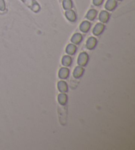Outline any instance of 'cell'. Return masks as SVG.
I'll return each mask as SVG.
<instances>
[{
	"mask_svg": "<svg viewBox=\"0 0 135 150\" xmlns=\"http://www.w3.org/2000/svg\"><path fill=\"white\" fill-rule=\"evenodd\" d=\"M89 57L86 52H82L79 56L78 58V64L80 66L84 67L87 65L88 62Z\"/></svg>",
	"mask_w": 135,
	"mask_h": 150,
	"instance_id": "1",
	"label": "cell"
},
{
	"mask_svg": "<svg viewBox=\"0 0 135 150\" xmlns=\"http://www.w3.org/2000/svg\"><path fill=\"white\" fill-rule=\"evenodd\" d=\"M105 29V25L102 23L96 24L93 29V34L95 36H100Z\"/></svg>",
	"mask_w": 135,
	"mask_h": 150,
	"instance_id": "2",
	"label": "cell"
},
{
	"mask_svg": "<svg viewBox=\"0 0 135 150\" xmlns=\"http://www.w3.org/2000/svg\"><path fill=\"white\" fill-rule=\"evenodd\" d=\"M97 39L94 37H90L86 42V48L88 50H93L97 45Z\"/></svg>",
	"mask_w": 135,
	"mask_h": 150,
	"instance_id": "3",
	"label": "cell"
},
{
	"mask_svg": "<svg viewBox=\"0 0 135 150\" xmlns=\"http://www.w3.org/2000/svg\"><path fill=\"white\" fill-rule=\"evenodd\" d=\"M65 16L67 19H68L71 22H74L76 20V13L72 9H69V10H66L65 12Z\"/></svg>",
	"mask_w": 135,
	"mask_h": 150,
	"instance_id": "4",
	"label": "cell"
},
{
	"mask_svg": "<svg viewBox=\"0 0 135 150\" xmlns=\"http://www.w3.org/2000/svg\"><path fill=\"white\" fill-rule=\"evenodd\" d=\"M117 3L116 0H107L106 2L105 8L107 11H113L116 8Z\"/></svg>",
	"mask_w": 135,
	"mask_h": 150,
	"instance_id": "5",
	"label": "cell"
},
{
	"mask_svg": "<svg viewBox=\"0 0 135 150\" xmlns=\"http://www.w3.org/2000/svg\"><path fill=\"white\" fill-rule=\"evenodd\" d=\"M110 14L107 11H102L100 13V15H99V19L101 22L103 23H107V21H109L110 19Z\"/></svg>",
	"mask_w": 135,
	"mask_h": 150,
	"instance_id": "6",
	"label": "cell"
},
{
	"mask_svg": "<svg viewBox=\"0 0 135 150\" xmlns=\"http://www.w3.org/2000/svg\"><path fill=\"white\" fill-rule=\"evenodd\" d=\"M59 77L62 79H65L68 78L69 76V69L67 67H62L59 71Z\"/></svg>",
	"mask_w": 135,
	"mask_h": 150,
	"instance_id": "7",
	"label": "cell"
},
{
	"mask_svg": "<svg viewBox=\"0 0 135 150\" xmlns=\"http://www.w3.org/2000/svg\"><path fill=\"white\" fill-rule=\"evenodd\" d=\"M84 69L82 66H77L75 67L73 72V76L74 78H80L84 74Z\"/></svg>",
	"mask_w": 135,
	"mask_h": 150,
	"instance_id": "8",
	"label": "cell"
},
{
	"mask_svg": "<svg viewBox=\"0 0 135 150\" xmlns=\"http://www.w3.org/2000/svg\"><path fill=\"white\" fill-rule=\"evenodd\" d=\"M83 35L80 33H75L71 38V42L74 44H79L83 40Z\"/></svg>",
	"mask_w": 135,
	"mask_h": 150,
	"instance_id": "9",
	"label": "cell"
},
{
	"mask_svg": "<svg viewBox=\"0 0 135 150\" xmlns=\"http://www.w3.org/2000/svg\"><path fill=\"white\" fill-rule=\"evenodd\" d=\"M57 88H58L59 91L61 93H66L68 91V86L66 82L63 81H60L57 84Z\"/></svg>",
	"mask_w": 135,
	"mask_h": 150,
	"instance_id": "10",
	"label": "cell"
},
{
	"mask_svg": "<svg viewBox=\"0 0 135 150\" xmlns=\"http://www.w3.org/2000/svg\"><path fill=\"white\" fill-rule=\"evenodd\" d=\"M91 26V24L88 21H83L80 25V30L83 33H87L90 30Z\"/></svg>",
	"mask_w": 135,
	"mask_h": 150,
	"instance_id": "11",
	"label": "cell"
},
{
	"mask_svg": "<svg viewBox=\"0 0 135 150\" xmlns=\"http://www.w3.org/2000/svg\"><path fill=\"white\" fill-rule=\"evenodd\" d=\"M67 101H68V97H67L65 93H61L58 95V101L60 105H65Z\"/></svg>",
	"mask_w": 135,
	"mask_h": 150,
	"instance_id": "12",
	"label": "cell"
},
{
	"mask_svg": "<svg viewBox=\"0 0 135 150\" xmlns=\"http://www.w3.org/2000/svg\"><path fill=\"white\" fill-rule=\"evenodd\" d=\"M77 48L74 44H69L66 48V52L69 55H74L76 52Z\"/></svg>",
	"mask_w": 135,
	"mask_h": 150,
	"instance_id": "13",
	"label": "cell"
},
{
	"mask_svg": "<svg viewBox=\"0 0 135 150\" xmlns=\"http://www.w3.org/2000/svg\"><path fill=\"white\" fill-rule=\"evenodd\" d=\"M96 16H97V11L95 10V9H90V10L88 12L87 14H86V17L87 18L88 20L93 21L94 20Z\"/></svg>",
	"mask_w": 135,
	"mask_h": 150,
	"instance_id": "14",
	"label": "cell"
},
{
	"mask_svg": "<svg viewBox=\"0 0 135 150\" xmlns=\"http://www.w3.org/2000/svg\"><path fill=\"white\" fill-rule=\"evenodd\" d=\"M72 64V58L69 56H65L62 58V64L65 67H69Z\"/></svg>",
	"mask_w": 135,
	"mask_h": 150,
	"instance_id": "15",
	"label": "cell"
},
{
	"mask_svg": "<svg viewBox=\"0 0 135 150\" xmlns=\"http://www.w3.org/2000/svg\"><path fill=\"white\" fill-rule=\"evenodd\" d=\"M63 7L65 10H69L73 8V1L72 0H63Z\"/></svg>",
	"mask_w": 135,
	"mask_h": 150,
	"instance_id": "16",
	"label": "cell"
},
{
	"mask_svg": "<svg viewBox=\"0 0 135 150\" xmlns=\"http://www.w3.org/2000/svg\"><path fill=\"white\" fill-rule=\"evenodd\" d=\"M6 10V3L4 0H0V11H3Z\"/></svg>",
	"mask_w": 135,
	"mask_h": 150,
	"instance_id": "17",
	"label": "cell"
},
{
	"mask_svg": "<svg viewBox=\"0 0 135 150\" xmlns=\"http://www.w3.org/2000/svg\"><path fill=\"white\" fill-rule=\"evenodd\" d=\"M103 0H93V4L96 6H100L103 3Z\"/></svg>",
	"mask_w": 135,
	"mask_h": 150,
	"instance_id": "18",
	"label": "cell"
},
{
	"mask_svg": "<svg viewBox=\"0 0 135 150\" xmlns=\"http://www.w3.org/2000/svg\"><path fill=\"white\" fill-rule=\"evenodd\" d=\"M119 1H122V0H119Z\"/></svg>",
	"mask_w": 135,
	"mask_h": 150,
	"instance_id": "19",
	"label": "cell"
}]
</instances>
